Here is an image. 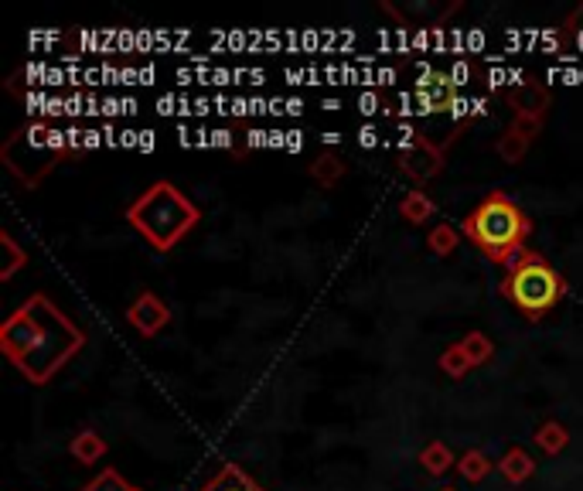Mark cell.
I'll return each mask as SVG.
<instances>
[{"mask_svg":"<svg viewBox=\"0 0 583 491\" xmlns=\"http://www.w3.org/2000/svg\"><path fill=\"white\" fill-rule=\"evenodd\" d=\"M399 171L423 185V181L437 178V174L444 171V151H440L437 144H430V140L420 133V140H416L410 151L399 154Z\"/></svg>","mask_w":583,"mask_h":491,"instance_id":"52a82bcc","label":"cell"},{"mask_svg":"<svg viewBox=\"0 0 583 491\" xmlns=\"http://www.w3.org/2000/svg\"><path fill=\"white\" fill-rule=\"evenodd\" d=\"M311 178L318 181L321 188H335L341 178H345V161L335 154H321L318 161L311 164Z\"/></svg>","mask_w":583,"mask_h":491,"instance_id":"e0dca14e","label":"cell"},{"mask_svg":"<svg viewBox=\"0 0 583 491\" xmlns=\"http://www.w3.org/2000/svg\"><path fill=\"white\" fill-rule=\"evenodd\" d=\"M157 113H161V116H188V113H195V103L185 99V96L168 93V96L157 99Z\"/></svg>","mask_w":583,"mask_h":491,"instance_id":"d4e9b609","label":"cell"},{"mask_svg":"<svg viewBox=\"0 0 583 491\" xmlns=\"http://www.w3.org/2000/svg\"><path fill=\"white\" fill-rule=\"evenodd\" d=\"M287 151L290 154L304 151V133L301 130H287Z\"/></svg>","mask_w":583,"mask_h":491,"instance_id":"d590c367","label":"cell"},{"mask_svg":"<svg viewBox=\"0 0 583 491\" xmlns=\"http://www.w3.org/2000/svg\"><path fill=\"white\" fill-rule=\"evenodd\" d=\"M529 232H532L529 215L522 212L505 191H491L485 202L464 219V236H468L491 263H502V266H515V256L526 253Z\"/></svg>","mask_w":583,"mask_h":491,"instance_id":"7a4b0ae2","label":"cell"},{"mask_svg":"<svg viewBox=\"0 0 583 491\" xmlns=\"http://www.w3.org/2000/svg\"><path fill=\"white\" fill-rule=\"evenodd\" d=\"M471 369H474V365H471L468 355H464L461 345L444 348V355H440V372H444L447 379H464Z\"/></svg>","mask_w":583,"mask_h":491,"instance_id":"ffe728a7","label":"cell"},{"mask_svg":"<svg viewBox=\"0 0 583 491\" xmlns=\"http://www.w3.org/2000/svg\"><path fill=\"white\" fill-rule=\"evenodd\" d=\"M505 99L515 110V116H536V120H546L549 106H553L549 86H543V82H536V79H526L519 89H508Z\"/></svg>","mask_w":583,"mask_h":491,"instance_id":"30bf717a","label":"cell"},{"mask_svg":"<svg viewBox=\"0 0 583 491\" xmlns=\"http://www.w3.org/2000/svg\"><path fill=\"white\" fill-rule=\"evenodd\" d=\"M447 491H451V488H447Z\"/></svg>","mask_w":583,"mask_h":491,"instance_id":"f6af8a7d","label":"cell"},{"mask_svg":"<svg viewBox=\"0 0 583 491\" xmlns=\"http://www.w3.org/2000/svg\"><path fill=\"white\" fill-rule=\"evenodd\" d=\"M420 464H423V471H427V474H437V478H440V474L451 471L457 461H454L451 447L440 444V440H433V444H427L420 451Z\"/></svg>","mask_w":583,"mask_h":491,"instance_id":"2e32d148","label":"cell"},{"mask_svg":"<svg viewBox=\"0 0 583 491\" xmlns=\"http://www.w3.org/2000/svg\"><path fill=\"white\" fill-rule=\"evenodd\" d=\"M399 215H403V219H410L413 226H420V222H427V219L437 215V202H433L427 191H410V195L399 202Z\"/></svg>","mask_w":583,"mask_h":491,"instance_id":"5bb4252c","label":"cell"},{"mask_svg":"<svg viewBox=\"0 0 583 491\" xmlns=\"http://www.w3.org/2000/svg\"><path fill=\"white\" fill-rule=\"evenodd\" d=\"M137 140H140L137 130H123L120 133V147H127V151H137Z\"/></svg>","mask_w":583,"mask_h":491,"instance_id":"f35d334b","label":"cell"},{"mask_svg":"<svg viewBox=\"0 0 583 491\" xmlns=\"http://www.w3.org/2000/svg\"><path fill=\"white\" fill-rule=\"evenodd\" d=\"M457 243H461V236H457V229L447 226V222H444V226H437L427 236V246H430L433 256H451L454 249H457Z\"/></svg>","mask_w":583,"mask_h":491,"instance_id":"603a6c76","label":"cell"},{"mask_svg":"<svg viewBox=\"0 0 583 491\" xmlns=\"http://www.w3.org/2000/svg\"><path fill=\"white\" fill-rule=\"evenodd\" d=\"M0 249L7 253V263L0 266V280H11L14 273H18V266L28 263V253H24L18 243H14L11 232H0Z\"/></svg>","mask_w":583,"mask_h":491,"instance_id":"7402d4cb","label":"cell"},{"mask_svg":"<svg viewBox=\"0 0 583 491\" xmlns=\"http://www.w3.org/2000/svg\"><path fill=\"white\" fill-rule=\"evenodd\" d=\"M447 76H451V86H454V89H464V86H468V82L474 79V69H471L468 62H461V58H457Z\"/></svg>","mask_w":583,"mask_h":491,"instance_id":"4316f807","label":"cell"},{"mask_svg":"<svg viewBox=\"0 0 583 491\" xmlns=\"http://www.w3.org/2000/svg\"><path fill=\"white\" fill-rule=\"evenodd\" d=\"M382 11L393 14L396 18V28H406V31H437L444 28V21L451 18L454 11H461V0H447V4H433V0H413V4L399 7V4H389L382 0Z\"/></svg>","mask_w":583,"mask_h":491,"instance_id":"8992f818","label":"cell"},{"mask_svg":"<svg viewBox=\"0 0 583 491\" xmlns=\"http://www.w3.org/2000/svg\"><path fill=\"white\" fill-rule=\"evenodd\" d=\"M62 31H31L28 35V45H48V41H58Z\"/></svg>","mask_w":583,"mask_h":491,"instance_id":"d6a6232c","label":"cell"},{"mask_svg":"<svg viewBox=\"0 0 583 491\" xmlns=\"http://www.w3.org/2000/svg\"><path fill=\"white\" fill-rule=\"evenodd\" d=\"M539 130H543V120H536V116H515L495 147L498 157H502L505 164H519L532 147V140L539 137Z\"/></svg>","mask_w":583,"mask_h":491,"instance_id":"9c48e42d","label":"cell"},{"mask_svg":"<svg viewBox=\"0 0 583 491\" xmlns=\"http://www.w3.org/2000/svg\"><path fill=\"white\" fill-rule=\"evenodd\" d=\"M246 147H270V130H249Z\"/></svg>","mask_w":583,"mask_h":491,"instance_id":"1f68e13d","label":"cell"},{"mask_svg":"<svg viewBox=\"0 0 583 491\" xmlns=\"http://www.w3.org/2000/svg\"><path fill=\"white\" fill-rule=\"evenodd\" d=\"M86 345V335L45 294H31L0 328V348L28 382L45 386Z\"/></svg>","mask_w":583,"mask_h":491,"instance_id":"6da1fadb","label":"cell"},{"mask_svg":"<svg viewBox=\"0 0 583 491\" xmlns=\"http://www.w3.org/2000/svg\"><path fill=\"white\" fill-rule=\"evenodd\" d=\"M69 451H72V457H76L79 464H96L99 457L106 454V440L99 437L96 430H82L79 437H72Z\"/></svg>","mask_w":583,"mask_h":491,"instance_id":"9a60e30c","label":"cell"},{"mask_svg":"<svg viewBox=\"0 0 583 491\" xmlns=\"http://www.w3.org/2000/svg\"><path fill=\"white\" fill-rule=\"evenodd\" d=\"M154 79H157V69L154 65H144L140 69V86H154Z\"/></svg>","mask_w":583,"mask_h":491,"instance_id":"60d3db41","label":"cell"},{"mask_svg":"<svg viewBox=\"0 0 583 491\" xmlns=\"http://www.w3.org/2000/svg\"><path fill=\"white\" fill-rule=\"evenodd\" d=\"M202 212L181 195L171 181H157L127 208V222L151 243L157 253H171L191 229L198 226Z\"/></svg>","mask_w":583,"mask_h":491,"instance_id":"3957f363","label":"cell"},{"mask_svg":"<svg viewBox=\"0 0 583 491\" xmlns=\"http://www.w3.org/2000/svg\"><path fill=\"white\" fill-rule=\"evenodd\" d=\"M560 35H563V55H560V62H577V55H583V4L570 14V18L563 21Z\"/></svg>","mask_w":583,"mask_h":491,"instance_id":"4fadbf2b","label":"cell"},{"mask_svg":"<svg viewBox=\"0 0 583 491\" xmlns=\"http://www.w3.org/2000/svg\"><path fill=\"white\" fill-rule=\"evenodd\" d=\"M488 45V38H485V31H468V35H464V52H481V48Z\"/></svg>","mask_w":583,"mask_h":491,"instance_id":"f1b7e54d","label":"cell"},{"mask_svg":"<svg viewBox=\"0 0 583 491\" xmlns=\"http://www.w3.org/2000/svg\"><path fill=\"white\" fill-rule=\"evenodd\" d=\"M502 294L519 307L529 321H539L543 314H549L563 301L566 280L539 253H522L519 263L508 266Z\"/></svg>","mask_w":583,"mask_h":491,"instance_id":"5b68a950","label":"cell"},{"mask_svg":"<svg viewBox=\"0 0 583 491\" xmlns=\"http://www.w3.org/2000/svg\"><path fill=\"white\" fill-rule=\"evenodd\" d=\"M536 444L543 447L546 454H563L566 447H570V434H566L563 423L549 420V423H543V427L536 430Z\"/></svg>","mask_w":583,"mask_h":491,"instance_id":"d6986e66","label":"cell"},{"mask_svg":"<svg viewBox=\"0 0 583 491\" xmlns=\"http://www.w3.org/2000/svg\"><path fill=\"white\" fill-rule=\"evenodd\" d=\"M457 345L464 348V355L471 359V365H485V362H491V355H495V341H491L485 331H471V335H464Z\"/></svg>","mask_w":583,"mask_h":491,"instance_id":"ac0fdd59","label":"cell"},{"mask_svg":"<svg viewBox=\"0 0 583 491\" xmlns=\"http://www.w3.org/2000/svg\"><path fill=\"white\" fill-rule=\"evenodd\" d=\"M154 137H157V133H154V130H140L137 151H140V154H151V151H154V147H157V140H154Z\"/></svg>","mask_w":583,"mask_h":491,"instance_id":"e575fe53","label":"cell"},{"mask_svg":"<svg viewBox=\"0 0 583 491\" xmlns=\"http://www.w3.org/2000/svg\"><path fill=\"white\" fill-rule=\"evenodd\" d=\"M321 140H324V147H335V144H341V133L328 130V133H321Z\"/></svg>","mask_w":583,"mask_h":491,"instance_id":"7bdbcfd3","label":"cell"},{"mask_svg":"<svg viewBox=\"0 0 583 491\" xmlns=\"http://www.w3.org/2000/svg\"><path fill=\"white\" fill-rule=\"evenodd\" d=\"M202 491H263L260 485H256L249 474L239 468V464H226L219 474H215L212 481L202 488Z\"/></svg>","mask_w":583,"mask_h":491,"instance_id":"8fae6325","label":"cell"},{"mask_svg":"<svg viewBox=\"0 0 583 491\" xmlns=\"http://www.w3.org/2000/svg\"><path fill=\"white\" fill-rule=\"evenodd\" d=\"M82 491H137V488H133V485H127V481H123V474L110 468V471H103V474H99V478H93V481H89V485L82 488Z\"/></svg>","mask_w":583,"mask_h":491,"instance_id":"cb8c5ba5","label":"cell"},{"mask_svg":"<svg viewBox=\"0 0 583 491\" xmlns=\"http://www.w3.org/2000/svg\"><path fill=\"white\" fill-rule=\"evenodd\" d=\"M338 99H324V110H328V113H338Z\"/></svg>","mask_w":583,"mask_h":491,"instance_id":"ee69618b","label":"cell"},{"mask_svg":"<svg viewBox=\"0 0 583 491\" xmlns=\"http://www.w3.org/2000/svg\"><path fill=\"white\" fill-rule=\"evenodd\" d=\"M65 157H72L69 137H65V130H58L55 123H48V120L24 123V127L14 133V137H7V144L0 147L4 168L11 171L24 188H38Z\"/></svg>","mask_w":583,"mask_h":491,"instance_id":"277c9868","label":"cell"},{"mask_svg":"<svg viewBox=\"0 0 583 491\" xmlns=\"http://www.w3.org/2000/svg\"><path fill=\"white\" fill-rule=\"evenodd\" d=\"M304 113V99H294L290 96L287 99V116H301Z\"/></svg>","mask_w":583,"mask_h":491,"instance_id":"b9f144b4","label":"cell"},{"mask_svg":"<svg viewBox=\"0 0 583 491\" xmlns=\"http://www.w3.org/2000/svg\"><path fill=\"white\" fill-rule=\"evenodd\" d=\"M355 106H358V113H362V116L386 113V99H382V96L376 93V89H365V93L355 99Z\"/></svg>","mask_w":583,"mask_h":491,"instance_id":"484cf974","label":"cell"},{"mask_svg":"<svg viewBox=\"0 0 583 491\" xmlns=\"http://www.w3.org/2000/svg\"><path fill=\"white\" fill-rule=\"evenodd\" d=\"M127 321L130 328H137L144 338H154L157 331H164L171 324V307L154 294V290H144L130 307H127Z\"/></svg>","mask_w":583,"mask_h":491,"instance_id":"ba28073f","label":"cell"},{"mask_svg":"<svg viewBox=\"0 0 583 491\" xmlns=\"http://www.w3.org/2000/svg\"><path fill=\"white\" fill-rule=\"evenodd\" d=\"M283 79L290 86H307V69H283Z\"/></svg>","mask_w":583,"mask_h":491,"instance_id":"8d00e7d4","label":"cell"},{"mask_svg":"<svg viewBox=\"0 0 583 491\" xmlns=\"http://www.w3.org/2000/svg\"><path fill=\"white\" fill-rule=\"evenodd\" d=\"M498 471L505 474L512 485H522V481H529L532 478V471H536V461L522 451V447H508L505 457L498 461Z\"/></svg>","mask_w":583,"mask_h":491,"instance_id":"7c38bea8","label":"cell"},{"mask_svg":"<svg viewBox=\"0 0 583 491\" xmlns=\"http://www.w3.org/2000/svg\"><path fill=\"white\" fill-rule=\"evenodd\" d=\"M208 137H212V147H222V151H229V147H232V130H226V127L212 130Z\"/></svg>","mask_w":583,"mask_h":491,"instance_id":"836d02e7","label":"cell"},{"mask_svg":"<svg viewBox=\"0 0 583 491\" xmlns=\"http://www.w3.org/2000/svg\"><path fill=\"white\" fill-rule=\"evenodd\" d=\"M355 137H358V147H365V151H372V147H379V137H382V133H379L376 123H365V127L358 130Z\"/></svg>","mask_w":583,"mask_h":491,"instance_id":"83f0119b","label":"cell"},{"mask_svg":"<svg viewBox=\"0 0 583 491\" xmlns=\"http://www.w3.org/2000/svg\"><path fill=\"white\" fill-rule=\"evenodd\" d=\"M491 471V461L485 451H468L457 461V474H461L464 481H485Z\"/></svg>","mask_w":583,"mask_h":491,"instance_id":"44dd1931","label":"cell"},{"mask_svg":"<svg viewBox=\"0 0 583 491\" xmlns=\"http://www.w3.org/2000/svg\"><path fill=\"white\" fill-rule=\"evenodd\" d=\"M229 116H253V110H249V99H232Z\"/></svg>","mask_w":583,"mask_h":491,"instance_id":"74e56055","label":"cell"},{"mask_svg":"<svg viewBox=\"0 0 583 491\" xmlns=\"http://www.w3.org/2000/svg\"><path fill=\"white\" fill-rule=\"evenodd\" d=\"M99 113H103L106 120H113V116H127V113H123V99L120 96H106L103 99V110H99Z\"/></svg>","mask_w":583,"mask_h":491,"instance_id":"f546056e","label":"cell"},{"mask_svg":"<svg viewBox=\"0 0 583 491\" xmlns=\"http://www.w3.org/2000/svg\"><path fill=\"white\" fill-rule=\"evenodd\" d=\"M270 147H277V151H287V133H283V130H270Z\"/></svg>","mask_w":583,"mask_h":491,"instance_id":"ab89813d","label":"cell"},{"mask_svg":"<svg viewBox=\"0 0 583 491\" xmlns=\"http://www.w3.org/2000/svg\"><path fill=\"white\" fill-rule=\"evenodd\" d=\"M82 144H86V151H96V147H106V133L89 127V130H86V140H82Z\"/></svg>","mask_w":583,"mask_h":491,"instance_id":"4dcf8cb0","label":"cell"}]
</instances>
